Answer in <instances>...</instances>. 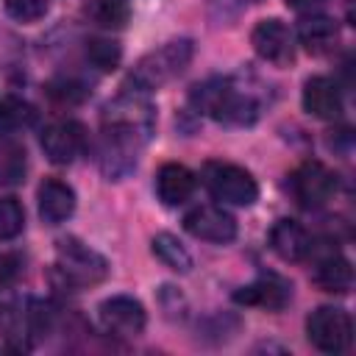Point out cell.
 Segmentation results:
<instances>
[{"instance_id":"d4e9b609","label":"cell","mask_w":356,"mask_h":356,"mask_svg":"<svg viewBox=\"0 0 356 356\" xmlns=\"http://www.w3.org/2000/svg\"><path fill=\"white\" fill-rule=\"evenodd\" d=\"M47 95H50V100H56V103H67V106H75V103H81L86 95H89V89L81 83V81H75V78H58V81H50L47 83Z\"/></svg>"},{"instance_id":"9c48e42d","label":"cell","mask_w":356,"mask_h":356,"mask_svg":"<svg viewBox=\"0 0 356 356\" xmlns=\"http://www.w3.org/2000/svg\"><path fill=\"white\" fill-rule=\"evenodd\" d=\"M250 44H253V50L264 61H270L275 67H286V64L295 61V39H292V31L281 19H275V17L261 19L253 28Z\"/></svg>"},{"instance_id":"7402d4cb","label":"cell","mask_w":356,"mask_h":356,"mask_svg":"<svg viewBox=\"0 0 356 356\" xmlns=\"http://www.w3.org/2000/svg\"><path fill=\"white\" fill-rule=\"evenodd\" d=\"M33 120H36V111L31 103L19 97H0V134L28 128Z\"/></svg>"},{"instance_id":"603a6c76","label":"cell","mask_w":356,"mask_h":356,"mask_svg":"<svg viewBox=\"0 0 356 356\" xmlns=\"http://www.w3.org/2000/svg\"><path fill=\"white\" fill-rule=\"evenodd\" d=\"M86 58H89L97 70L111 72V70L120 64V58H122V47H120L114 39H89V42H86Z\"/></svg>"},{"instance_id":"5b68a950","label":"cell","mask_w":356,"mask_h":356,"mask_svg":"<svg viewBox=\"0 0 356 356\" xmlns=\"http://www.w3.org/2000/svg\"><path fill=\"white\" fill-rule=\"evenodd\" d=\"M200 178L206 184V189L222 200V203H234V206H250L259 197V184L256 178L231 161H206L200 170Z\"/></svg>"},{"instance_id":"8fae6325","label":"cell","mask_w":356,"mask_h":356,"mask_svg":"<svg viewBox=\"0 0 356 356\" xmlns=\"http://www.w3.org/2000/svg\"><path fill=\"white\" fill-rule=\"evenodd\" d=\"M184 231L192 234L195 239L214 242V245H228L236 236V220L217 206H195L184 217Z\"/></svg>"},{"instance_id":"8992f818","label":"cell","mask_w":356,"mask_h":356,"mask_svg":"<svg viewBox=\"0 0 356 356\" xmlns=\"http://www.w3.org/2000/svg\"><path fill=\"white\" fill-rule=\"evenodd\" d=\"M306 337L323 353H342L353 339L350 314L337 306H320L306 317Z\"/></svg>"},{"instance_id":"2e32d148","label":"cell","mask_w":356,"mask_h":356,"mask_svg":"<svg viewBox=\"0 0 356 356\" xmlns=\"http://www.w3.org/2000/svg\"><path fill=\"white\" fill-rule=\"evenodd\" d=\"M36 200H39V217L47 225H58L75 211V192L70 184H64L58 178H44L39 184Z\"/></svg>"},{"instance_id":"e0dca14e","label":"cell","mask_w":356,"mask_h":356,"mask_svg":"<svg viewBox=\"0 0 356 356\" xmlns=\"http://www.w3.org/2000/svg\"><path fill=\"white\" fill-rule=\"evenodd\" d=\"M298 39H300V44L312 56H323V53H331L337 47V42H339V25H337V19H331L325 14H312V17H303L300 19Z\"/></svg>"},{"instance_id":"277c9868","label":"cell","mask_w":356,"mask_h":356,"mask_svg":"<svg viewBox=\"0 0 356 356\" xmlns=\"http://www.w3.org/2000/svg\"><path fill=\"white\" fill-rule=\"evenodd\" d=\"M56 275L64 286L81 289L100 284L108 275V261L75 236H67L56 248Z\"/></svg>"},{"instance_id":"3957f363","label":"cell","mask_w":356,"mask_h":356,"mask_svg":"<svg viewBox=\"0 0 356 356\" xmlns=\"http://www.w3.org/2000/svg\"><path fill=\"white\" fill-rule=\"evenodd\" d=\"M192 56H195L192 39H170L136 61V67L128 75V86H134L136 92H145V95L153 89H161L164 83H170L189 67Z\"/></svg>"},{"instance_id":"30bf717a","label":"cell","mask_w":356,"mask_h":356,"mask_svg":"<svg viewBox=\"0 0 356 356\" xmlns=\"http://www.w3.org/2000/svg\"><path fill=\"white\" fill-rule=\"evenodd\" d=\"M86 147V131L75 120H56L42 131V150L53 164L75 161Z\"/></svg>"},{"instance_id":"484cf974","label":"cell","mask_w":356,"mask_h":356,"mask_svg":"<svg viewBox=\"0 0 356 356\" xmlns=\"http://www.w3.org/2000/svg\"><path fill=\"white\" fill-rule=\"evenodd\" d=\"M6 14L17 22H36L47 14L50 0H3Z\"/></svg>"},{"instance_id":"d6986e66","label":"cell","mask_w":356,"mask_h":356,"mask_svg":"<svg viewBox=\"0 0 356 356\" xmlns=\"http://www.w3.org/2000/svg\"><path fill=\"white\" fill-rule=\"evenodd\" d=\"M83 17L100 28H122L131 17V8L125 0H86L83 3Z\"/></svg>"},{"instance_id":"4316f807","label":"cell","mask_w":356,"mask_h":356,"mask_svg":"<svg viewBox=\"0 0 356 356\" xmlns=\"http://www.w3.org/2000/svg\"><path fill=\"white\" fill-rule=\"evenodd\" d=\"M256 3H261V0H206V8H209V17L217 25H222V22L236 19L239 14H245Z\"/></svg>"},{"instance_id":"ac0fdd59","label":"cell","mask_w":356,"mask_h":356,"mask_svg":"<svg viewBox=\"0 0 356 356\" xmlns=\"http://www.w3.org/2000/svg\"><path fill=\"white\" fill-rule=\"evenodd\" d=\"M312 281L323 292L345 295L353 286V267H350V261L345 256L334 253V256H325L323 261H317V267L312 273Z\"/></svg>"},{"instance_id":"6da1fadb","label":"cell","mask_w":356,"mask_h":356,"mask_svg":"<svg viewBox=\"0 0 356 356\" xmlns=\"http://www.w3.org/2000/svg\"><path fill=\"white\" fill-rule=\"evenodd\" d=\"M156 125V111L145 92L128 89L103 108V131L97 147L100 172L108 181H122L136 167V153Z\"/></svg>"},{"instance_id":"52a82bcc","label":"cell","mask_w":356,"mask_h":356,"mask_svg":"<svg viewBox=\"0 0 356 356\" xmlns=\"http://www.w3.org/2000/svg\"><path fill=\"white\" fill-rule=\"evenodd\" d=\"M289 192L303 209H320L337 195V172L328 170L323 161H303L298 170L289 175Z\"/></svg>"},{"instance_id":"cb8c5ba5","label":"cell","mask_w":356,"mask_h":356,"mask_svg":"<svg viewBox=\"0 0 356 356\" xmlns=\"http://www.w3.org/2000/svg\"><path fill=\"white\" fill-rule=\"evenodd\" d=\"M25 228V209L17 197H0V239H14Z\"/></svg>"},{"instance_id":"83f0119b","label":"cell","mask_w":356,"mask_h":356,"mask_svg":"<svg viewBox=\"0 0 356 356\" xmlns=\"http://www.w3.org/2000/svg\"><path fill=\"white\" fill-rule=\"evenodd\" d=\"M320 3H325V0H286V6L295 8V11H306V8H314Z\"/></svg>"},{"instance_id":"44dd1931","label":"cell","mask_w":356,"mask_h":356,"mask_svg":"<svg viewBox=\"0 0 356 356\" xmlns=\"http://www.w3.org/2000/svg\"><path fill=\"white\" fill-rule=\"evenodd\" d=\"M25 167H28L25 147L19 142L3 136L0 139V184H8V186L19 184L25 178Z\"/></svg>"},{"instance_id":"ffe728a7","label":"cell","mask_w":356,"mask_h":356,"mask_svg":"<svg viewBox=\"0 0 356 356\" xmlns=\"http://www.w3.org/2000/svg\"><path fill=\"white\" fill-rule=\"evenodd\" d=\"M150 248H153V256L164 267H170L172 273H189L192 270V256L178 242V236H172V234H156L153 242H150Z\"/></svg>"},{"instance_id":"4fadbf2b","label":"cell","mask_w":356,"mask_h":356,"mask_svg":"<svg viewBox=\"0 0 356 356\" xmlns=\"http://www.w3.org/2000/svg\"><path fill=\"white\" fill-rule=\"evenodd\" d=\"M270 248L284 261H303L314 250V242H312V234L300 222H295V220H278L270 228Z\"/></svg>"},{"instance_id":"7a4b0ae2","label":"cell","mask_w":356,"mask_h":356,"mask_svg":"<svg viewBox=\"0 0 356 356\" xmlns=\"http://www.w3.org/2000/svg\"><path fill=\"white\" fill-rule=\"evenodd\" d=\"M192 106L222 122V125H250L261 114V100L234 78H211L192 89Z\"/></svg>"},{"instance_id":"ba28073f","label":"cell","mask_w":356,"mask_h":356,"mask_svg":"<svg viewBox=\"0 0 356 356\" xmlns=\"http://www.w3.org/2000/svg\"><path fill=\"white\" fill-rule=\"evenodd\" d=\"M100 325L114 337H139L147 323L145 306L131 295H111L97 306Z\"/></svg>"},{"instance_id":"5bb4252c","label":"cell","mask_w":356,"mask_h":356,"mask_svg":"<svg viewBox=\"0 0 356 356\" xmlns=\"http://www.w3.org/2000/svg\"><path fill=\"white\" fill-rule=\"evenodd\" d=\"M303 108L317 120H337L342 114V92L337 81L314 75L303 83Z\"/></svg>"},{"instance_id":"7c38bea8","label":"cell","mask_w":356,"mask_h":356,"mask_svg":"<svg viewBox=\"0 0 356 356\" xmlns=\"http://www.w3.org/2000/svg\"><path fill=\"white\" fill-rule=\"evenodd\" d=\"M234 300L242 306L264 309V312H281L292 300V284L278 275H261L248 286H239L234 292Z\"/></svg>"},{"instance_id":"9a60e30c","label":"cell","mask_w":356,"mask_h":356,"mask_svg":"<svg viewBox=\"0 0 356 356\" xmlns=\"http://www.w3.org/2000/svg\"><path fill=\"white\" fill-rule=\"evenodd\" d=\"M197 186V178L189 167L178 164V161H167L159 167L156 172V195L164 206H181L192 197Z\"/></svg>"}]
</instances>
